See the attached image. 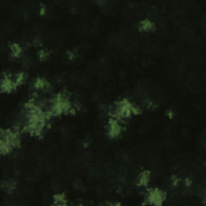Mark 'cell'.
Here are the masks:
<instances>
[{
	"label": "cell",
	"instance_id": "obj_1",
	"mask_svg": "<svg viewBox=\"0 0 206 206\" xmlns=\"http://www.w3.org/2000/svg\"><path fill=\"white\" fill-rule=\"evenodd\" d=\"M53 205L56 206L66 205V201H65L64 196L63 195H57V196H56Z\"/></svg>",
	"mask_w": 206,
	"mask_h": 206
},
{
	"label": "cell",
	"instance_id": "obj_2",
	"mask_svg": "<svg viewBox=\"0 0 206 206\" xmlns=\"http://www.w3.org/2000/svg\"><path fill=\"white\" fill-rule=\"evenodd\" d=\"M10 49H11V52H12V55L15 56L17 57L19 53H21V48L19 47V45L18 44H13L10 46Z\"/></svg>",
	"mask_w": 206,
	"mask_h": 206
},
{
	"label": "cell",
	"instance_id": "obj_3",
	"mask_svg": "<svg viewBox=\"0 0 206 206\" xmlns=\"http://www.w3.org/2000/svg\"><path fill=\"white\" fill-rule=\"evenodd\" d=\"M73 187L76 189L81 190V189H84V184H83V182L81 180H76L73 183Z\"/></svg>",
	"mask_w": 206,
	"mask_h": 206
}]
</instances>
